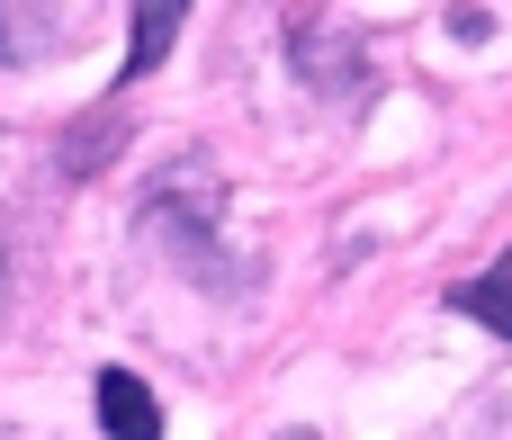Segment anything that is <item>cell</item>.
<instances>
[{"label": "cell", "instance_id": "cell-2", "mask_svg": "<svg viewBox=\"0 0 512 440\" xmlns=\"http://www.w3.org/2000/svg\"><path fill=\"white\" fill-rule=\"evenodd\" d=\"M99 432H117V440H153L162 432V405H153V387H144L135 369H99Z\"/></svg>", "mask_w": 512, "mask_h": 440}, {"label": "cell", "instance_id": "cell-1", "mask_svg": "<svg viewBox=\"0 0 512 440\" xmlns=\"http://www.w3.org/2000/svg\"><path fill=\"white\" fill-rule=\"evenodd\" d=\"M180 18H189V0H135V27H126V72H117V81H153V72L171 63V45H180Z\"/></svg>", "mask_w": 512, "mask_h": 440}, {"label": "cell", "instance_id": "cell-3", "mask_svg": "<svg viewBox=\"0 0 512 440\" xmlns=\"http://www.w3.org/2000/svg\"><path fill=\"white\" fill-rule=\"evenodd\" d=\"M450 306H459L468 324H486V333H504V342H512V252L495 261V270H477L468 288H450Z\"/></svg>", "mask_w": 512, "mask_h": 440}, {"label": "cell", "instance_id": "cell-4", "mask_svg": "<svg viewBox=\"0 0 512 440\" xmlns=\"http://www.w3.org/2000/svg\"><path fill=\"white\" fill-rule=\"evenodd\" d=\"M9 45H18V36H9V0H0V54H9Z\"/></svg>", "mask_w": 512, "mask_h": 440}]
</instances>
